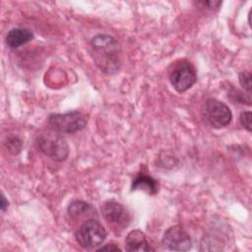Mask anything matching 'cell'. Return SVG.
<instances>
[{"label": "cell", "instance_id": "obj_1", "mask_svg": "<svg viewBox=\"0 0 252 252\" xmlns=\"http://www.w3.org/2000/svg\"><path fill=\"white\" fill-rule=\"evenodd\" d=\"M91 53L96 66L105 74L116 73L121 66V45L110 35L97 34L91 40Z\"/></svg>", "mask_w": 252, "mask_h": 252}, {"label": "cell", "instance_id": "obj_2", "mask_svg": "<svg viewBox=\"0 0 252 252\" xmlns=\"http://www.w3.org/2000/svg\"><path fill=\"white\" fill-rule=\"evenodd\" d=\"M36 144L39 150L56 161H63L69 155V146L65 139L54 130H44L37 134Z\"/></svg>", "mask_w": 252, "mask_h": 252}, {"label": "cell", "instance_id": "obj_3", "mask_svg": "<svg viewBox=\"0 0 252 252\" xmlns=\"http://www.w3.org/2000/svg\"><path fill=\"white\" fill-rule=\"evenodd\" d=\"M105 237V228L98 220L94 219L85 220L76 232L77 242L85 249H94L101 245Z\"/></svg>", "mask_w": 252, "mask_h": 252}, {"label": "cell", "instance_id": "obj_4", "mask_svg": "<svg viewBox=\"0 0 252 252\" xmlns=\"http://www.w3.org/2000/svg\"><path fill=\"white\" fill-rule=\"evenodd\" d=\"M47 122L51 129L58 133L73 134L86 127L87 118L80 111H71L64 114H50Z\"/></svg>", "mask_w": 252, "mask_h": 252}, {"label": "cell", "instance_id": "obj_5", "mask_svg": "<svg viewBox=\"0 0 252 252\" xmlns=\"http://www.w3.org/2000/svg\"><path fill=\"white\" fill-rule=\"evenodd\" d=\"M170 83L177 93L188 91L197 81L195 67L187 60H181L175 64L169 75Z\"/></svg>", "mask_w": 252, "mask_h": 252}, {"label": "cell", "instance_id": "obj_6", "mask_svg": "<svg viewBox=\"0 0 252 252\" xmlns=\"http://www.w3.org/2000/svg\"><path fill=\"white\" fill-rule=\"evenodd\" d=\"M203 113L207 122L217 129L227 126L232 119V113L229 107L225 103L215 98L207 99Z\"/></svg>", "mask_w": 252, "mask_h": 252}, {"label": "cell", "instance_id": "obj_7", "mask_svg": "<svg viewBox=\"0 0 252 252\" xmlns=\"http://www.w3.org/2000/svg\"><path fill=\"white\" fill-rule=\"evenodd\" d=\"M162 246L165 249L173 251H187L191 248V239L189 234L181 225H172L163 233L161 239Z\"/></svg>", "mask_w": 252, "mask_h": 252}, {"label": "cell", "instance_id": "obj_8", "mask_svg": "<svg viewBox=\"0 0 252 252\" xmlns=\"http://www.w3.org/2000/svg\"><path fill=\"white\" fill-rule=\"evenodd\" d=\"M101 213L103 219L114 227L123 229L131 220L128 210L120 203L110 200L106 201L101 207Z\"/></svg>", "mask_w": 252, "mask_h": 252}, {"label": "cell", "instance_id": "obj_9", "mask_svg": "<svg viewBox=\"0 0 252 252\" xmlns=\"http://www.w3.org/2000/svg\"><path fill=\"white\" fill-rule=\"evenodd\" d=\"M125 249L130 252L155 251L147 241L145 233L139 229H134L127 234L125 239Z\"/></svg>", "mask_w": 252, "mask_h": 252}, {"label": "cell", "instance_id": "obj_10", "mask_svg": "<svg viewBox=\"0 0 252 252\" xmlns=\"http://www.w3.org/2000/svg\"><path fill=\"white\" fill-rule=\"evenodd\" d=\"M68 215L74 220H80L83 219H91L96 216V212L94 207L83 201H74L68 207Z\"/></svg>", "mask_w": 252, "mask_h": 252}, {"label": "cell", "instance_id": "obj_11", "mask_svg": "<svg viewBox=\"0 0 252 252\" xmlns=\"http://www.w3.org/2000/svg\"><path fill=\"white\" fill-rule=\"evenodd\" d=\"M33 37L32 32L28 29H12L6 36V42L8 46L11 48H18L29 41H31Z\"/></svg>", "mask_w": 252, "mask_h": 252}, {"label": "cell", "instance_id": "obj_12", "mask_svg": "<svg viewBox=\"0 0 252 252\" xmlns=\"http://www.w3.org/2000/svg\"><path fill=\"white\" fill-rule=\"evenodd\" d=\"M143 190L151 195H155L158 190V182L149 175L139 173L132 182V190Z\"/></svg>", "mask_w": 252, "mask_h": 252}, {"label": "cell", "instance_id": "obj_13", "mask_svg": "<svg viewBox=\"0 0 252 252\" xmlns=\"http://www.w3.org/2000/svg\"><path fill=\"white\" fill-rule=\"evenodd\" d=\"M222 245L220 244V242H217L216 239L213 237H204L201 243V251H217V250H222Z\"/></svg>", "mask_w": 252, "mask_h": 252}, {"label": "cell", "instance_id": "obj_14", "mask_svg": "<svg viewBox=\"0 0 252 252\" xmlns=\"http://www.w3.org/2000/svg\"><path fill=\"white\" fill-rule=\"evenodd\" d=\"M239 83L244 88V90L248 93V94H251V74L249 72L243 71L240 72L238 75Z\"/></svg>", "mask_w": 252, "mask_h": 252}, {"label": "cell", "instance_id": "obj_15", "mask_svg": "<svg viewBox=\"0 0 252 252\" xmlns=\"http://www.w3.org/2000/svg\"><path fill=\"white\" fill-rule=\"evenodd\" d=\"M7 147L13 154H18L22 149V141L18 137H11L7 140Z\"/></svg>", "mask_w": 252, "mask_h": 252}, {"label": "cell", "instance_id": "obj_16", "mask_svg": "<svg viewBox=\"0 0 252 252\" xmlns=\"http://www.w3.org/2000/svg\"><path fill=\"white\" fill-rule=\"evenodd\" d=\"M251 117H252L251 116V111H242L241 114H240V117H239L241 124L249 132H251V129H252V127H251Z\"/></svg>", "mask_w": 252, "mask_h": 252}, {"label": "cell", "instance_id": "obj_17", "mask_svg": "<svg viewBox=\"0 0 252 252\" xmlns=\"http://www.w3.org/2000/svg\"><path fill=\"white\" fill-rule=\"evenodd\" d=\"M201 4H203L204 6H207L208 8L210 9H217L220 6L221 2L220 1H204V2H201Z\"/></svg>", "mask_w": 252, "mask_h": 252}, {"label": "cell", "instance_id": "obj_18", "mask_svg": "<svg viewBox=\"0 0 252 252\" xmlns=\"http://www.w3.org/2000/svg\"><path fill=\"white\" fill-rule=\"evenodd\" d=\"M97 251H120V248L114 244H105L97 249Z\"/></svg>", "mask_w": 252, "mask_h": 252}, {"label": "cell", "instance_id": "obj_19", "mask_svg": "<svg viewBox=\"0 0 252 252\" xmlns=\"http://www.w3.org/2000/svg\"><path fill=\"white\" fill-rule=\"evenodd\" d=\"M8 206H9V202L6 200L5 196L2 195V196H1V203H0V208H1V210H2L3 212L6 211V209L8 208Z\"/></svg>", "mask_w": 252, "mask_h": 252}]
</instances>
